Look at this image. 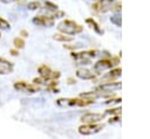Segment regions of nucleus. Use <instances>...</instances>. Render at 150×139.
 I'll return each instance as SVG.
<instances>
[{
  "instance_id": "1",
  "label": "nucleus",
  "mask_w": 150,
  "mask_h": 139,
  "mask_svg": "<svg viewBox=\"0 0 150 139\" xmlns=\"http://www.w3.org/2000/svg\"><path fill=\"white\" fill-rule=\"evenodd\" d=\"M57 29L67 35H76L79 33H81L83 30L82 26H80L79 23H76L73 20H63L57 25Z\"/></svg>"
},
{
  "instance_id": "2",
  "label": "nucleus",
  "mask_w": 150,
  "mask_h": 139,
  "mask_svg": "<svg viewBox=\"0 0 150 139\" xmlns=\"http://www.w3.org/2000/svg\"><path fill=\"white\" fill-rule=\"evenodd\" d=\"M118 63V58H103V60H100L97 61L94 67H93V70L95 74H101L105 70H109L111 69L114 65H116Z\"/></svg>"
},
{
  "instance_id": "3",
  "label": "nucleus",
  "mask_w": 150,
  "mask_h": 139,
  "mask_svg": "<svg viewBox=\"0 0 150 139\" xmlns=\"http://www.w3.org/2000/svg\"><path fill=\"white\" fill-rule=\"evenodd\" d=\"M104 127L103 124H97V123H86L84 125H81L79 127V133L83 135H93L98 133L102 128Z\"/></svg>"
},
{
  "instance_id": "4",
  "label": "nucleus",
  "mask_w": 150,
  "mask_h": 139,
  "mask_svg": "<svg viewBox=\"0 0 150 139\" xmlns=\"http://www.w3.org/2000/svg\"><path fill=\"white\" fill-rule=\"evenodd\" d=\"M96 56L95 50H88V51H81V53H73L71 57L76 60L80 64H89L90 60Z\"/></svg>"
},
{
  "instance_id": "5",
  "label": "nucleus",
  "mask_w": 150,
  "mask_h": 139,
  "mask_svg": "<svg viewBox=\"0 0 150 139\" xmlns=\"http://www.w3.org/2000/svg\"><path fill=\"white\" fill-rule=\"evenodd\" d=\"M94 100L93 99H57V104L59 105H68V106H73V105H77V106H86L91 104Z\"/></svg>"
},
{
  "instance_id": "6",
  "label": "nucleus",
  "mask_w": 150,
  "mask_h": 139,
  "mask_svg": "<svg viewBox=\"0 0 150 139\" xmlns=\"http://www.w3.org/2000/svg\"><path fill=\"white\" fill-rule=\"evenodd\" d=\"M38 71H39V74H40V76L45 79V81H48V79H50V78H53V79H55V78H59L60 77V72L59 71H52L50 70V68L49 67H47V65H41V67H39V69H38Z\"/></svg>"
},
{
  "instance_id": "7",
  "label": "nucleus",
  "mask_w": 150,
  "mask_h": 139,
  "mask_svg": "<svg viewBox=\"0 0 150 139\" xmlns=\"http://www.w3.org/2000/svg\"><path fill=\"white\" fill-rule=\"evenodd\" d=\"M121 88H122L121 82H111V81H109L107 83L101 84L96 90L100 91V92H111V91H116V90H118Z\"/></svg>"
},
{
  "instance_id": "8",
  "label": "nucleus",
  "mask_w": 150,
  "mask_h": 139,
  "mask_svg": "<svg viewBox=\"0 0 150 139\" xmlns=\"http://www.w3.org/2000/svg\"><path fill=\"white\" fill-rule=\"evenodd\" d=\"M33 23L42 27H50L54 25V18L53 16H46V15H38L33 18Z\"/></svg>"
},
{
  "instance_id": "9",
  "label": "nucleus",
  "mask_w": 150,
  "mask_h": 139,
  "mask_svg": "<svg viewBox=\"0 0 150 139\" xmlns=\"http://www.w3.org/2000/svg\"><path fill=\"white\" fill-rule=\"evenodd\" d=\"M104 118V114L96 112H88L81 117V121L83 123H98Z\"/></svg>"
},
{
  "instance_id": "10",
  "label": "nucleus",
  "mask_w": 150,
  "mask_h": 139,
  "mask_svg": "<svg viewBox=\"0 0 150 139\" xmlns=\"http://www.w3.org/2000/svg\"><path fill=\"white\" fill-rule=\"evenodd\" d=\"M112 2H114L112 0H98V2L95 4L93 7L95 11H97L100 13H105V12L111 9Z\"/></svg>"
},
{
  "instance_id": "11",
  "label": "nucleus",
  "mask_w": 150,
  "mask_h": 139,
  "mask_svg": "<svg viewBox=\"0 0 150 139\" xmlns=\"http://www.w3.org/2000/svg\"><path fill=\"white\" fill-rule=\"evenodd\" d=\"M14 88L19 91H23V92H36L39 90V88L36 85H33V84H28L26 82H18L14 84Z\"/></svg>"
},
{
  "instance_id": "12",
  "label": "nucleus",
  "mask_w": 150,
  "mask_h": 139,
  "mask_svg": "<svg viewBox=\"0 0 150 139\" xmlns=\"http://www.w3.org/2000/svg\"><path fill=\"white\" fill-rule=\"evenodd\" d=\"M14 69V65L13 63L8 62L7 60L5 58H0V75H7V74H11Z\"/></svg>"
},
{
  "instance_id": "13",
  "label": "nucleus",
  "mask_w": 150,
  "mask_h": 139,
  "mask_svg": "<svg viewBox=\"0 0 150 139\" xmlns=\"http://www.w3.org/2000/svg\"><path fill=\"white\" fill-rule=\"evenodd\" d=\"M76 77L81 78V79H94L95 78V72L88 70V69H77L76 70Z\"/></svg>"
},
{
  "instance_id": "14",
  "label": "nucleus",
  "mask_w": 150,
  "mask_h": 139,
  "mask_svg": "<svg viewBox=\"0 0 150 139\" xmlns=\"http://www.w3.org/2000/svg\"><path fill=\"white\" fill-rule=\"evenodd\" d=\"M121 72H122V70H121V68H116V69H111L105 76H104V79H109V81H112V79H115V78H117V77H120L121 76Z\"/></svg>"
},
{
  "instance_id": "15",
  "label": "nucleus",
  "mask_w": 150,
  "mask_h": 139,
  "mask_svg": "<svg viewBox=\"0 0 150 139\" xmlns=\"http://www.w3.org/2000/svg\"><path fill=\"white\" fill-rule=\"evenodd\" d=\"M86 23L89 25V27H90L91 29H94L97 34H103V30L100 28V26L97 25V22H96L94 19H86Z\"/></svg>"
},
{
  "instance_id": "16",
  "label": "nucleus",
  "mask_w": 150,
  "mask_h": 139,
  "mask_svg": "<svg viewBox=\"0 0 150 139\" xmlns=\"http://www.w3.org/2000/svg\"><path fill=\"white\" fill-rule=\"evenodd\" d=\"M54 40L60 41V42H71L73 41V36L71 35H67V34H55L53 36Z\"/></svg>"
},
{
  "instance_id": "17",
  "label": "nucleus",
  "mask_w": 150,
  "mask_h": 139,
  "mask_svg": "<svg viewBox=\"0 0 150 139\" xmlns=\"http://www.w3.org/2000/svg\"><path fill=\"white\" fill-rule=\"evenodd\" d=\"M0 29H2V30H9V29H11L9 22L6 21V20L2 19V18H0Z\"/></svg>"
},
{
  "instance_id": "18",
  "label": "nucleus",
  "mask_w": 150,
  "mask_h": 139,
  "mask_svg": "<svg viewBox=\"0 0 150 139\" xmlns=\"http://www.w3.org/2000/svg\"><path fill=\"white\" fill-rule=\"evenodd\" d=\"M110 21H111L115 26L121 27V16H120L118 14H115L114 16H111V18H110Z\"/></svg>"
},
{
  "instance_id": "19",
  "label": "nucleus",
  "mask_w": 150,
  "mask_h": 139,
  "mask_svg": "<svg viewBox=\"0 0 150 139\" xmlns=\"http://www.w3.org/2000/svg\"><path fill=\"white\" fill-rule=\"evenodd\" d=\"M27 7H28V9H30V11H35V9L40 8V2H39V1H32V2H29V4L27 5Z\"/></svg>"
},
{
  "instance_id": "20",
  "label": "nucleus",
  "mask_w": 150,
  "mask_h": 139,
  "mask_svg": "<svg viewBox=\"0 0 150 139\" xmlns=\"http://www.w3.org/2000/svg\"><path fill=\"white\" fill-rule=\"evenodd\" d=\"M14 46H15V48H23L25 47V41L20 37H16V39H14Z\"/></svg>"
},
{
  "instance_id": "21",
  "label": "nucleus",
  "mask_w": 150,
  "mask_h": 139,
  "mask_svg": "<svg viewBox=\"0 0 150 139\" xmlns=\"http://www.w3.org/2000/svg\"><path fill=\"white\" fill-rule=\"evenodd\" d=\"M105 113H108V114H120V113H121V109H120V107H116V109H109V110H107Z\"/></svg>"
},
{
  "instance_id": "22",
  "label": "nucleus",
  "mask_w": 150,
  "mask_h": 139,
  "mask_svg": "<svg viewBox=\"0 0 150 139\" xmlns=\"http://www.w3.org/2000/svg\"><path fill=\"white\" fill-rule=\"evenodd\" d=\"M45 5H46V6H48V8H49L50 11H54V12H56V11H57V6H56V5H54V4H52V2H49V1H46V2H45Z\"/></svg>"
},
{
  "instance_id": "23",
  "label": "nucleus",
  "mask_w": 150,
  "mask_h": 139,
  "mask_svg": "<svg viewBox=\"0 0 150 139\" xmlns=\"http://www.w3.org/2000/svg\"><path fill=\"white\" fill-rule=\"evenodd\" d=\"M14 1H18V0H0V2H4V4H11Z\"/></svg>"
},
{
  "instance_id": "24",
  "label": "nucleus",
  "mask_w": 150,
  "mask_h": 139,
  "mask_svg": "<svg viewBox=\"0 0 150 139\" xmlns=\"http://www.w3.org/2000/svg\"><path fill=\"white\" fill-rule=\"evenodd\" d=\"M11 53H12V55H16L18 51H15V50H11Z\"/></svg>"
}]
</instances>
